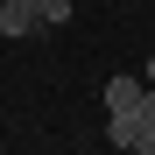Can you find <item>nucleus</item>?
<instances>
[{
  "instance_id": "obj_1",
  "label": "nucleus",
  "mask_w": 155,
  "mask_h": 155,
  "mask_svg": "<svg viewBox=\"0 0 155 155\" xmlns=\"http://www.w3.org/2000/svg\"><path fill=\"white\" fill-rule=\"evenodd\" d=\"M106 134H113V148H141V155H155V127H148L141 113H113Z\"/></svg>"
},
{
  "instance_id": "obj_2",
  "label": "nucleus",
  "mask_w": 155,
  "mask_h": 155,
  "mask_svg": "<svg viewBox=\"0 0 155 155\" xmlns=\"http://www.w3.org/2000/svg\"><path fill=\"white\" fill-rule=\"evenodd\" d=\"M148 92V78H106V113H134Z\"/></svg>"
},
{
  "instance_id": "obj_3",
  "label": "nucleus",
  "mask_w": 155,
  "mask_h": 155,
  "mask_svg": "<svg viewBox=\"0 0 155 155\" xmlns=\"http://www.w3.org/2000/svg\"><path fill=\"white\" fill-rule=\"evenodd\" d=\"M35 28H42V21L21 7V0H0V35H35Z\"/></svg>"
},
{
  "instance_id": "obj_4",
  "label": "nucleus",
  "mask_w": 155,
  "mask_h": 155,
  "mask_svg": "<svg viewBox=\"0 0 155 155\" xmlns=\"http://www.w3.org/2000/svg\"><path fill=\"white\" fill-rule=\"evenodd\" d=\"M21 7H28L42 28H57V21H71V0H21Z\"/></svg>"
},
{
  "instance_id": "obj_5",
  "label": "nucleus",
  "mask_w": 155,
  "mask_h": 155,
  "mask_svg": "<svg viewBox=\"0 0 155 155\" xmlns=\"http://www.w3.org/2000/svg\"><path fill=\"white\" fill-rule=\"evenodd\" d=\"M134 113H141V120H148V127H155V85H148V92H141V106H134Z\"/></svg>"
},
{
  "instance_id": "obj_6",
  "label": "nucleus",
  "mask_w": 155,
  "mask_h": 155,
  "mask_svg": "<svg viewBox=\"0 0 155 155\" xmlns=\"http://www.w3.org/2000/svg\"><path fill=\"white\" fill-rule=\"evenodd\" d=\"M141 78H148V85H155V57H148V71H141Z\"/></svg>"
}]
</instances>
